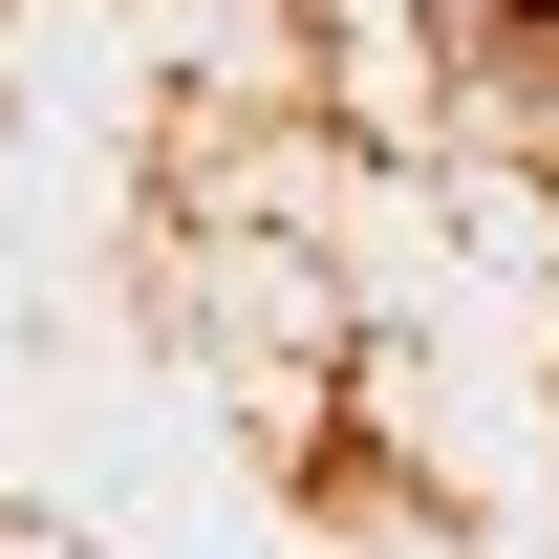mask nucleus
Returning <instances> with one entry per match:
<instances>
[{"label": "nucleus", "mask_w": 559, "mask_h": 559, "mask_svg": "<svg viewBox=\"0 0 559 559\" xmlns=\"http://www.w3.org/2000/svg\"><path fill=\"white\" fill-rule=\"evenodd\" d=\"M516 22H538V44H559V0H516Z\"/></svg>", "instance_id": "nucleus-1"}]
</instances>
